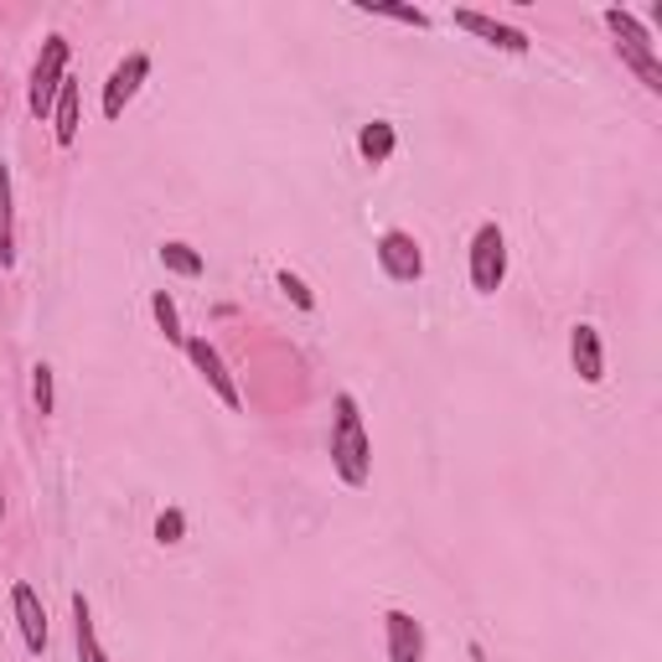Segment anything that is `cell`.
Returning a JSON list of instances; mask_svg holds the SVG:
<instances>
[{
  "instance_id": "15",
  "label": "cell",
  "mask_w": 662,
  "mask_h": 662,
  "mask_svg": "<svg viewBox=\"0 0 662 662\" xmlns=\"http://www.w3.org/2000/svg\"><path fill=\"white\" fill-rule=\"evenodd\" d=\"M393 145H399V135H393L389 119H373V125H363V135H357V151H363L368 166H383L393 156Z\"/></svg>"
},
{
  "instance_id": "1",
  "label": "cell",
  "mask_w": 662,
  "mask_h": 662,
  "mask_svg": "<svg viewBox=\"0 0 662 662\" xmlns=\"http://www.w3.org/2000/svg\"><path fill=\"white\" fill-rule=\"evenodd\" d=\"M331 466L347 487H368L373 476V440L363 429V410L352 393H336V414H331Z\"/></svg>"
},
{
  "instance_id": "2",
  "label": "cell",
  "mask_w": 662,
  "mask_h": 662,
  "mask_svg": "<svg viewBox=\"0 0 662 662\" xmlns=\"http://www.w3.org/2000/svg\"><path fill=\"white\" fill-rule=\"evenodd\" d=\"M605 26H611V37H616V52H622V62L642 79L647 94H662V58H658V42L647 37V26L631 11H605Z\"/></svg>"
},
{
  "instance_id": "17",
  "label": "cell",
  "mask_w": 662,
  "mask_h": 662,
  "mask_svg": "<svg viewBox=\"0 0 662 662\" xmlns=\"http://www.w3.org/2000/svg\"><path fill=\"white\" fill-rule=\"evenodd\" d=\"M161 264H166L172 274H181V280H197V274L208 270L202 253H197L192 244H181V238H166V244H161Z\"/></svg>"
},
{
  "instance_id": "3",
  "label": "cell",
  "mask_w": 662,
  "mask_h": 662,
  "mask_svg": "<svg viewBox=\"0 0 662 662\" xmlns=\"http://www.w3.org/2000/svg\"><path fill=\"white\" fill-rule=\"evenodd\" d=\"M62 79H68V37L52 32V37L42 42V58H37V68H32V88H26V109H32L37 119L52 115Z\"/></svg>"
},
{
  "instance_id": "19",
  "label": "cell",
  "mask_w": 662,
  "mask_h": 662,
  "mask_svg": "<svg viewBox=\"0 0 662 662\" xmlns=\"http://www.w3.org/2000/svg\"><path fill=\"white\" fill-rule=\"evenodd\" d=\"M32 399H37V414L58 410V393H52V368H47V363H37V368H32Z\"/></svg>"
},
{
  "instance_id": "8",
  "label": "cell",
  "mask_w": 662,
  "mask_h": 662,
  "mask_svg": "<svg viewBox=\"0 0 662 662\" xmlns=\"http://www.w3.org/2000/svg\"><path fill=\"white\" fill-rule=\"evenodd\" d=\"M456 26L461 32H471V37H482L487 47H503V52H512V58H523L528 47V32H518V26H507V21L487 16V11H456Z\"/></svg>"
},
{
  "instance_id": "10",
  "label": "cell",
  "mask_w": 662,
  "mask_h": 662,
  "mask_svg": "<svg viewBox=\"0 0 662 662\" xmlns=\"http://www.w3.org/2000/svg\"><path fill=\"white\" fill-rule=\"evenodd\" d=\"M11 605H16V626L26 652H47V611H42V595L32 584H16L11 590Z\"/></svg>"
},
{
  "instance_id": "20",
  "label": "cell",
  "mask_w": 662,
  "mask_h": 662,
  "mask_svg": "<svg viewBox=\"0 0 662 662\" xmlns=\"http://www.w3.org/2000/svg\"><path fill=\"white\" fill-rule=\"evenodd\" d=\"M274 285H280V291L291 295V300L300 306V311H316V295L306 291V280H300L295 270H280V274H274Z\"/></svg>"
},
{
  "instance_id": "11",
  "label": "cell",
  "mask_w": 662,
  "mask_h": 662,
  "mask_svg": "<svg viewBox=\"0 0 662 662\" xmlns=\"http://www.w3.org/2000/svg\"><path fill=\"white\" fill-rule=\"evenodd\" d=\"M569 357H575V373H580L584 383H601L605 378V347H601V331L580 321V327L569 331Z\"/></svg>"
},
{
  "instance_id": "23",
  "label": "cell",
  "mask_w": 662,
  "mask_h": 662,
  "mask_svg": "<svg viewBox=\"0 0 662 662\" xmlns=\"http://www.w3.org/2000/svg\"><path fill=\"white\" fill-rule=\"evenodd\" d=\"M0 518H5V497H0Z\"/></svg>"
},
{
  "instance_id": "4",
  "label": "cell",
  "mask_w": 662,
  "mask_h": 662,
  "mask_svg": "<svg viewBox=\"0 0 662 662\" xmlns=\"http://www.w3.org/2000/svg\"><path fill=\"white\" fill-rule=\"evenodd\" d=\"M507 280V234L497 223H482L471 238V291L476 295H497Z\"/></svg>"
},
{
  "instance_id": "7",
  "label": "cell",
  "mask_w": 662,
  "mask_h": 662,
  "mask_svg": "<svg viewBox=\"0 0 662 662\" xmlns=\"http://www.w3.org/2000/svg\"><path fill=\"white\" fill-rule=\"evenodd\" d=\"M145 79H151V52H130V58L109 73V83H104V119L125 115V104L140 94V83Z\"/></svg>"
},
{
  "instance_id": "13",
  "label": "cell",
  "mask_w": 662,
  "mask_h": 662,
  "mask_svg": "<svg viewBox=\"0 0 662 662\" xmlns=\"http://www.w3.org/2000/svg\"><path fill=\"white\" fill-rule=\"evenodd\" d=\"M16 264V208H11V166L0 161V270Z\"/></svg>"
},
{
  "instance_id": "12",
  "label": "cell",
  "mask_w": 662,
  "mask_h": 662,
  "mask_svg": "<svg viewBox=\"0 0 662 662\" xmlns=\"http://www.w3.org/2000/svg\"><path fill=\"white\" fill-rule=\"evenodd\" d=\"M79 125H83V88H79V79H62L58 104H52V135H58L62 151L79 140Z\"/></svg>"
},
{
  "instance_id": "6",
  "label": "cell",
  "mask_w": 662,
  "mask_h": 662,
  "mask_svg": "<svg viewBox=\"0 0 662 662\" xmlns=\"http://www.w3.org/2000/svg\"><path fill=\"white\" fill-rule=\"evenodd\" d=\"M187 357H192V368L202 373V383L228 404V410H244V393H238V383H234V373H228V363L217 357V347L208 342V336H187Z\"/></svg>"
},
{
  "instance_id": "22",
  "label": "cell",
  "mask_w": 662,
  "mask_h": 662,
  "mask_svg": "<svg viewBox=\"0 0 662 662\" xmlns=\"http://www.w3.org/2000/svg\"><path fill=\"white\" fill-rule=\"evenodd\" d=\"M0 115H5V94H0Z\"/></svg>"
},
{
  "instance_id": "16",
  "label": "cell",
  "mask_w": 662,
  "mask_h": 662,
  "mask_svg": "<svg viewBox=\"0 0 662 662\" xmlns=\"http://www.w3.org/2000/svg\"><path fill=\"white\" fill-rule=\"evenodd\" d=\"M357 11L383 16V21H399V26H414V32H425V26H429V11H419V5H399V0H357Z\"/></svg>"
},
{
  "instance_id": "14",
  "label": "cell",
  "mask_w": 662,
  "mask_h": 662,
  "mask_svg": "<svg viewBox=\"0 0 662 662\" xmlns=\"http://www.w3.org/2000/svg\"><path fill=\"white\" fill-rule=\"evenodd\" d=\"M73 642H79V662H109L104 647H98V631H94V611L83 595H73Z\"/></svg>"
},
{
  "instance_id": "21",
  "label": "cell",
  "mask_w": 662,
  "mask_h": 662,
  "mask_svg": "<svg viewBox=\"0 0 662 662\" xmlns=\"http://www.w3.org/2000/svg\"><path fill=\"white\" fill-rule=\"evenodd\" d=\"M181 533H187V518H181V507H166L156 518V544H181Z\"/></svg>"
},
{
  "instance_id": "9",
  "label": "cell",
  "mask_w": 662,
  "mask_h": 662,
  "mask_svg": "<svg viewBox=\"0 0 662 662\" xmlns=\"http://www.w3.org/2000/svg\"><path fill=\"white\" fill-rule=\"evenodd\" d=\"M383 642H389V662H425V626L410 611L383 616Z\"/></svg>"
},
{
  "instance_id": "18",
  "label": "cell",
  "mask_w": 662,
  "mask_h": 662,
  "mask_svg": "<svg viewBox=\"0 0 662 662\" xmlns=\"http://www.w3.org/2000/svg\"><path fill=\"white\" fill-rule=\"evenodd\" d=\"M151 316H156V327H161V336L172 342V347H187V331H181V316H176V300L166 291H156L151 295Z\"/></svg>"
},
{
  "instance_id": "5",
  "label": "cell",
  "mask_w": 662,
  "mask_h": 662,
  "mask_svg": "<svg viewBox=\"0 0 662 662\" xmlns=\"http://www.w3.org/2000/svg\"><path fill=\"white\" fill-rule=\"evenodd\" d=\"M378 264L389 280L399 285H414L419 274H425V253H419V238L404 234V228H389V234L378 238Z\"/></svg>"
}]
</instances>
